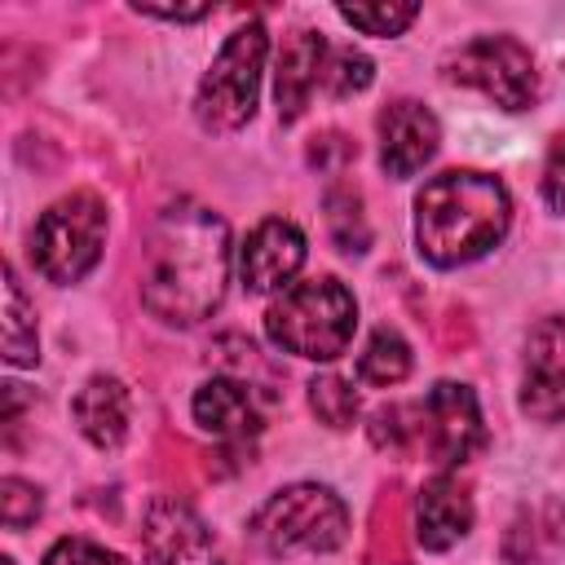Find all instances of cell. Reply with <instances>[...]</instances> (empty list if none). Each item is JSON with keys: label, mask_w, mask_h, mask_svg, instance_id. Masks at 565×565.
Masks as SVG:
<instances>
[{"label": "cell", "mask_w": 565, "mask_h": 565, "mask_svg": "<svg viewBox=\"0 0 565 565\" xmlns=\"http://www.w3.org/2000/svg\"><path fill=\"white\" fill-rule=\"evenodd\" d=\"M305 265V234L282 221V216H269L260 221L247 243L238 247V274L252 291H278L287 287Z\"/></svg>", "instance_id": "obj_11"}, {"label": "cell", "mask_w": 565, "mask_h": 565, "mask_svg": "<svg viewBox=\"0 0 565 565\" xmlns=\"http://www.w3.org/2000/svg\"><path fill=\"white\" fill-rule=\"evenodd\" d=\"M486 441L481 428V406L468 384L441 380L433 393L419 402V446L437 468H459L468 463Z\"/></svg>", "instance_id": "obj_8"}, {"label": "cell", "mask_w": 565, "mask_h": 565, "mask_svg": "<svg viewBox=\"0 0 565 565\" xmlns=\"http://www.w3.org/2000/svg\"><path fill=\"white\" fill-rule=\"evenodd\" d=\"M230 282V230L199 203L168 207L141 252V305L172 322L194 327L216 313Z\"/></svg>", "instance_id": "obj_1"}, {"label": "cell", "mask_w": 565, "mask_h": 565, "mask_svg": "<svg viewBox=\"0 0 565 565\" xmlns=\"http://www.w3.org/2000/svg\"><path fill=\"white\" fill-rule=\"evenodd\" d=\"M0 503H4V525H9V530L31 525V521L40 516V508H44V503H40V490L26 486V481H18V477H4Z\"/></svg>", "instance_id": "obj_23"}, {"label": "cell", "mask_w": 565, "mask_h": 565, "mask_svg": "<svg viewBox=\"0 0 565 565\" xmlns=\"http://www.w3.org/2000/svg\"><path fill=\"white\" fill-rule=\"evenodd\" d=\"M472 525V499L468 490L455 481V477H433L424 481L419 490V503H415V534L428 552H446L450 543H459Z\"/></svg>", "instance_id": "obj_14"}, {"label": "cell", "mask_w": 565, "mask_h": 565, "mask_svg": "<svg viewBox=\"0 0 565 565\" xmlns=\"http://www.w3.org/2000/svg\"><path fill=\"white\" fill-rule=\"evenodd\" d=\"M327 71V40L318 31H291L282 53H278V75H274V97H278V119L291 124L309 106L318 79Z\"/></svg>", "instance_id": "obj_13"}, {"label": "cell", "mask_w": 565, "mask_h": 565, "mask_svg": "<svg viewBox=\"0 0 565 565\" xmlns=\"http://www.w3.org/2000/svg\"><path fill=\"white\" fill-rule=\"evenodd\" d=\"M106 243V203L88 190H75L40 212L31 230V260L49 282H79Z\"/></svg>", "instance_id": "obj_5"}, {"label": "cell", "mask_w": 565, "mask_h": 565, "mask_svg": "<svg viewBox=\"0 0 565 565\" xmlns=\"http://www.w3.org/2000/svg\"><path fill=\"white\" fill-rule=\"evenodd\" d=\"M371 57L366 53H358L353 44H344V49H335V53H327V71H322V84H327V93L331 97H353V93H362L366 84H371Z\"/></svg>", "instance_id": "obj_22"}, {"label": "cell", "mask_w": 565, "mask_h": 565, "mask_svg": "<svg viewBox=\"0 0 565 565\" xmlns=\"http://www.w3.org/2000/svg\"><path fill=\"white\" fill-rule=\"evenodd\" d=\"M71 415L79 424V433L102 446L115 450L128 437V388L110 375H93L75 397H71Z\"/></svg>", "instance_id": "obj_16"}, {"label": "cell", "mask_w": 565, "mask_h": 565, "mask_svg": "<svg viewBox=\"0 0 565 565\" xmlns=\"http://www.w3.org/2000/svg\"><path fill=\"white\" fill-rule=\"evenodd\" d=\"M44 565H128L119 552L110 547H97L88 539H57L44 556Z\"/></svg>", "instance_id": "obj_24"}, {"label": "cell", "mask_w": 565, "mask_h": 565, "mask_svg": "<svg viewBox=\"0 0 565 565\" xmlns=\"http://www.w3.org/2000/svg\"><path fill=\"white\" fill-rule=\"evenodd\" d=\"M141 547H146V565H234L216 547L212 530L177 499H154L146 508Z\"/></svg>", "instance_id": "obj_9"}, {"label": "cell", "mask_w": 565, "mask_h": 565, "mask_svg": "<svg viewBox=\"0 0 565 565\" xmlns=\"http://www.w3.org/2000/svg\"><path fill=\"white\" fill-rule=\"evenodd\" d=\"M508 190L490 172L450 168L415 194V243L419 256L437 269L468 265L486 256L508 234Z\"/></svg>", "instance_id": "obj_2"}, {"label": "cell", "mask_w": 565, "mask_h": 565, "mask_svg": "<svg viewBox=\"0 0 565 565\" xmlns=\"http://www.w3.org/2000/svg\"><path fill=\"white\" fill-rule=\"evenodd\" d=\"M344 534H349V508L327 486L313 481L269 494L252 516V539L274 556L331 552L344 543Z\"/></svg>", "instance_id": "obj_4"}, {"label": "cell", "mask_w": 565, "mask_h": 565, "mask_svg": "<svg viewBox=\"0 0 565 565\" xmlns=\"http://www.w3.org/2000/svg\"><path fill=\"white\" fill-rule=\"evenodd\" d=\"M353 327H358V300L340 278L291 282L265 313L269 340L309 362L340 358L353 340Z\"/></svg>", "instance_id": "obj_3"}, {"label": "cell", "mask_w": 565, "mask_h": 565, "mask_svg": "<svg viewBox=\"0 0 565 565\" xmlns=\"http://www.w3.org/2000/svg\"><path fill=\"white\" fill-rule=\"evenodd\" d=\"M327 230H331V238H335V247L340 252H366V243H371V230H366V216H362V199H358V190H349V185H335V190H327Z\"/></svg>", "instance_id": "obj_19"}, {"label": "cell", "mask_w": 565, "mask_h": 565, "mask_svg": "<svg viewBox=\"0 0 565 565\" xmlns=\"http://www.w3.org/2000/svg\"><path fill=\"white\" fill-rule=\"evenodd\" d=\"M40 349V335H35V309L26 305L22 287H18V274L4 269V358L13 366H35V353Z\"/></svg>", "instance_id": "obj_17"}, {"label": "cell", "mask_w": 565, "mask_h": 565, "mask_svg": "<svg viewBox=\"0 0 565 565\" xmlns=\"http://www.w3.org/2000/svg\"><path fill=\"white\" fill-rule=\"evenodd\" d=\"M335 13L362 35H402L419 18L415 4H340Z\"/></svg>", "instance_id": "obj_21"}, {"label": "cell", "mask_w": 565, "mask_h": 565, "mask_svg": "<svg viewBox=\"0 0 565 565\" xmlns=\"http://www.w3.org/2000/svg\"><path fill=\"white\" fill-rule=\"evenodd\" d=\"M190 411H194V424L207 428L212 437H247V433L260 428L256 397H252V388H247L243 380H234V375H212V380L194 393Z\"/></svg>", "instance_id": "obj_15"}, {"label": "cell", "mask_w": 565, "mask_h": 565, "mask_svg": "<svg viewBox=\"0 0 565 565\" xmlns=\"http://www.w3.org/2000/svg\"><path fill=\"white\" fill-rule=\"evenodd\" d=\"M309 406L327 428H349L358 419V393L340 375H313L309 380Z\"/></svg>", "instance_id": "obj_20"}, {"label": "cell", "mask_w": 565, "mask_h": 565, "mask_svg": "<svg viewBox=\"0 0 565 565\" xmlns=\"http://www.w3.org/2000/svg\"><path fill=\"white\" fill-rule=\"evenodd\" d=\"M521 411L543 424L565 419V318H543L525 340Z\"/></svg>", "instance_id": "obj_10"}, {"label": "cell", "mask_w": 565, "mask_h": 565, "mask_svg": "<svg viewBox=\"0 0 565 565\" xmlns=\"http://www.w3.org/2000/svg\"><path fill=\"white\" fill-rule=\"evenodd\" d=\"M265 26L260 22H247L238 26L221 53L212 57L203 84H199V97H194V115L203 128L212 132H234L243 128L252 115H256V93H260V71H265Z\"/></svg>", "instance_id": "obj_6"}, {"label": "cell", "mask_w": 565, "mask_h": 565, "mask_svg": "<svg viewBox=\"0 0 565 565\" xmlns=\"http://www.w3.org/2000/svg\"><path fill=\"white\" fill-rule=\"evenodd\" d=\"M358 375H362L366 384H380V388L402 384V380L411 375V344H406L393 327H380V331L366 340L362 358H358Z\"/></svg>", "instance_id": "obj_18"}, {"label": "cell", "mask_w": 565, "mask_h": 565, "mask_svg": "<svg viewBox=\"0 0 565 565\" xmlns=\"http://www.w3.org/2000/svg\"><path fill=\"white\" fill-rule=\"evenodd\" d=\"M446 75L468 84V88H481L503 110H530L534 97H539L534 57L512 35H477V40H468L446 62Z\"/></svg>", "instance_id": "obj_7"}, {"label": "cell", "mask_w": 565, "mask_h": 565, "mask_svg": "<svg viewBox=\"0 0 565 565\" xmlns=\"http://www.w3.org/2000/svg\"><path fill=\"white\" fill-rule=\"evenodd\" d=\"M543 199L552 212H565V132L552 137V150L543 163Z\"/></svg>", "instance_id": "obj_25"}, {"label": "cell", "mask_w": 565, "mask_h": 565, "mask_svg": "<svg viewBox=\"0 0 565 565\" xmlns=\"http://www.w3.org/2000/svg\"><path fill=\"white\" fill-rule=\"evenodd\" d=\"M441 128L424 102H393L380 110V163L388 177H415L437 154Z\"/></svg>", "instance_id": "obj_12"}]
</instances>
